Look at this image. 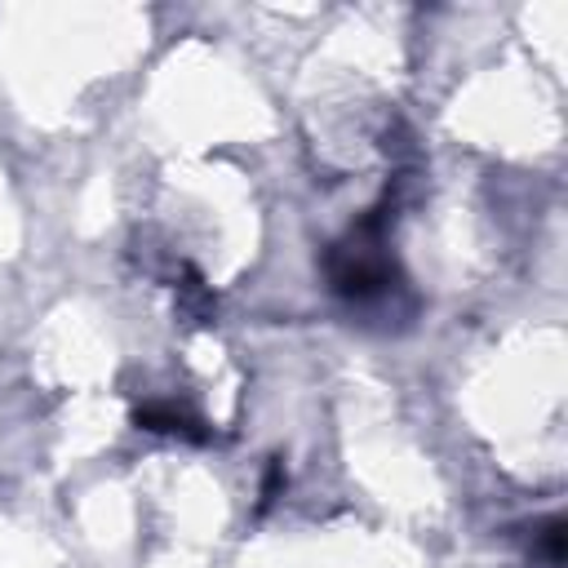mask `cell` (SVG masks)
Masks as SVG:
<instances>
[{"mask_svg":"<svg viewBox=\"0 0 568 568\" xmlns=\"http://www.w3.org/2000/svg\"><path fill=\"white\" fill-rule=\"evenodd\" d=\"M541 550H546V559H550L555 568L564 564V524H559V519L546 524V532H541Z\"/></svg>","mask_w":568,"mask_h":568,"instance_id":"2","label":"cell"},{"mask_svg":"<svg viewBox=\"0 0 568 568\" xmlns=\"http://www.w3.org/2000/svg\"><path fill=\"white\" fill-rule=\"evenodd\" d=\"M138 426L164 430V435H182V439H204V430H195L200 422L186 417V413L173 408V404H142V408H138Z\"/></svg>","mask_w":568,"mask_h":568,"instance_id":"1","label":"cell"}]
</instances>
